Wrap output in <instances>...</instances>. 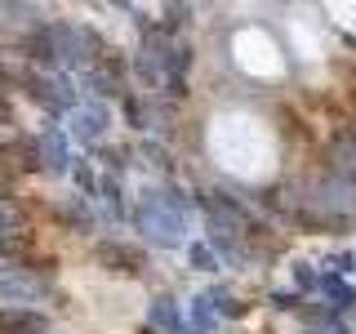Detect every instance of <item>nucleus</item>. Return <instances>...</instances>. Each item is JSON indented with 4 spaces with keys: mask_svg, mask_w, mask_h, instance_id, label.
Instances as JSON below:
<instances>
[{
    "mask_svg": "<svg viewBox=\"0 0 356 334\" xmlns=\"http://www.w3.org/2000/svg\"><path fill=\"white\" fill-rule=\"evenodd\" d=\"M49 317L36 308H5L0 312V334H44Z\"/></svg>",
    "mask_w": 356,
    "mask_h": 334,
    "instance_id": "20e7f679",
    "label": "nucleus"
},
{
    "mask_svg": "<svg viewBox=\"0 0 356 334\" xmlns=\"http://www.w3.org/2000/svg\"><path fill=\"white\" fill-rule=\"evenodd\" d=\"M183 334H196V330H183Z\"/></svg>",
    "mask_w": 356,
    "mask_h": 334,
    "instance_id": "9d476101",
    "label": "nucleus"
},
{
    "mask_svg": "<svg viewBox=\"0 0 356 334\" xmlns=\"http://www.w3.org/2000/svg\"><path fill=\"white\" fill-rule=\"evenodd\" d=\"M22 228H27V214H22V205L18 200H9V196H0V237H22Z\"/></svg>",
    "mask_w": 356,
    "mask_h": 334,
    "instance_id": "423d86ee",
    "label": "nucleus"
},
{
    "mask_svg": "<svg viewBox=\"0 0 356 334\" xmlns=\"http://www.w3.org/2000/svg\"><path fill=\"white\" fill-rule=\"evenodd\" d=\"M187 254H192V263L200 267V272H214V254H209V245H192V250H187Z\"/></svg>",
    "mask_w": 356,
    "mask_h": 334,
    "instance_id": "6e6552de",
    "label": "nucleus"
},
{
    "mask_svg": "<svg viewBox=\"0 0 356 334\" xmlns=\"http://www.w3.org/2000/svg\"><path fill=\"white\" fill-rule=\"evenodd\" d=\"M107 129V107L103 103H85V107H72V138L81 143H98Z\"/></svg>",
    "mask_w": 356,
    "mask_h": 334,
    "instance_id": "7ed1b4c3",
    "label": "nucleus"
},
{
    "mask_svg": "<svg viewBox=\"0 0 356 334\" xmlns=\"http://www.w3.org/2000/svg\"><path fill=\"white\" fill-rule=\"evenodd\" d=\"M147 321L156 330H165V334H183V317H178V303L170 294H161V299H152V308H147Z\"/></svg>",
    "mask_w": 356,
    "mask_h": 334,
    "instance_id": "39448f33",
    "label": "nucleus"
},
{
    "mask_svg": "<svg viewBox=\"0 0 356 334\" xmlns=\"http://www.w3.org/2000/svg\"><path fill=\"white\" fill-rule=\"evenodd\" d=\"M31 94H36L49 111H72L76 107L72 81H67V76H54V72H36V76H31Z\"/></svg>",
    "mask_w": 356,
    "mask_h": 334,
    "instance_id": "f03ea898",
    "label": "nucleus"
},
{
    "mask_svg": "<svg viewBox=\"0 0 356 334\" xmlns=\"http://www.w3.org/2000/svg\"><path fill=\"white\" fill-rule=\"evenodd\" d=\"M98 259L103 263H120V272H138V254L134 250H125V245H98Z\"/></svg>",
    "mask_w": 356,
    "mask_h": 334,
    "instance_id": "0eeeda50",
    "label": "nucleus"
},
{
    "mask_svg": "<svg viewBox=\"0 0 356 334\" xmlns=\"http://www.w3.org/2000/svg\"><path fill=\"white\" fill-rule=\"evenodd\" d=\"M0 299H9V308L40 303V299H44V281L31 276V272H22V267H9V272H0Z\"/></svg>",
    "mask_w": 356,
    "mask_h": 334,
    "instance_id": "f257e3e1",
    "label": "nucleus"
},
{
    "mask_svg": "<svg viewBox=\"0 0 356 334\" xmlns=\"http://www.w3.org/2000/svg\"><path fill=\"white\" fill-rule=\"evenodd\" d=\"M294 281L303 285V289H316V285H321L316 276H312V267H307V263H298V267H294Z\"/></svg>",
    "mask_w": 356,
    "mask_h": 334,
    "instance_id": "1a4fd4ad",
    "label": "nucleus"
}]
</instances>
